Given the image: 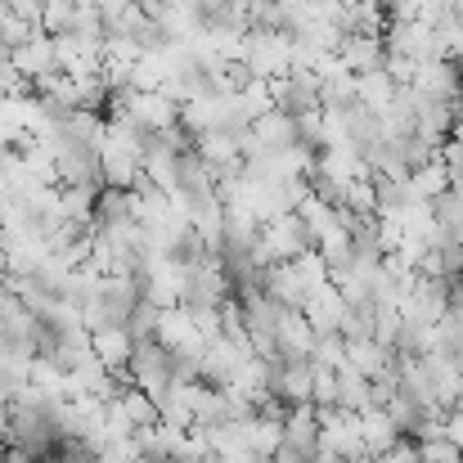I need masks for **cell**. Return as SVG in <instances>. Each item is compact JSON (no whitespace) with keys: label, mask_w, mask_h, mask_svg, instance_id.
Wrapping results in <instances>:
<instances>
[{"label":"cell","mask_w":463,"mask_h":463,"mask_svg":"<svg viewBox=\"0 0 463 463\" xmlns=\"http://www.w3.org/2000/svg\"><path fill=\"white\" fill-rule=\"evenodd\" d=\"M310 248H315V234H310V225L298 212H279V216L261 221V230H257V257H261V266L293 261V257H302Z\"/></svg>","instance_id":"cell-1"},{"label":"cell","mask_w":463,"mask_h":463,"mask_svg":"<svg viewBox=\"0 0 463 463\" xmlns=\"http://www.w3.org/2000/svg\"><path fill=\"white\" fill-rule=\"evenodd\" d=\"M239 63H243L252 77L275 81V77L293 72V36H288V32H243Z\"/></svg>","instance_id":"cell-2"},{"label":"cell","mask_w":463,"mask_h":463,"mask_svg":"<svg viewBox=\"0 0 463 463\" xmlns=\"http://www.w3.org/2000/svg\"><path fill=\"white\" fill-rule=\"evenodd\" d=\"M225 298H234L230 270L221 266V257H207L198 266H184L180 275V307L198 310V307H221Z\"/></svg>","instance_id":"cell-3"},{"label":"cell","mask_w":463,"mask_h":463,"mask_svg":"<svg viewBox=\"0 0 463 463\" xmlns=\"http://www.w3.org/2000/svg\"><path fill=\"white\" fill-rule=\"evenodd\" d=\"M127 378L154 396V405L166 396L171 387V351L157 342V337H136L131 342V364H127Z\"/></svg>","instance_id":"cell-4"},{"label":"cell","mask_w":463,"mask_h":463,"mask_svg":"<svg viewBox=\"0 0 463 463\" xmlns=\"http://www.w3.org/2000/svg\"><path fill=\"white\" fill-rule=\"evenodd\" d=\"M50 145H54V180H59V184H90V189H104L99 149L77 145V140H63V136H50Z\"/></svg>","instance_id":"cell-5"},{"label":"cell","mask_w":463,"mask_h":463,"mask_svg":"<svg viewBox=\"0 0 463 463\" xmlns=\"http://www.w3.org/2000/svg\"><path fill=\"white\" fill-rule=\"evenodd\" d=\"M54 63L72 81L77 77H95L104 68V41L99 36H81V32H54Z\"/></svg>","instance_id":"cell-6"},{"label":"cell","mask_w":463,"mask_h":463,"mask_svg":"<svg viewBox=\"0 0 463 463\" xmlns=\"http://www.w3.org/2000/svg\"><path fill=\"white\" fill-rule=\"evenodd\" d=\"M459 86H463V68L455 59H428L410 77V90L419 99H437V104H459Z\"/></svg>","instance_id":"cell-7"},{"label":"cell","mask_w":463,"mask_h":463,"mask_svg":"<svg viewBox=\"0 0 463 463\" xmlns=\"http://www.w3.org/2000/svg\"><path fill=\"white\" fill-rule=\"evenodd\" d=\"M270 95H275V109H284L288 118H307L319 113V77L315 72H284L270 81Z\"/></svg>","instance_id":"cell-8"},{"label":"cell","mask_w":463,"mask_h":463,"mask_svg":"<svg viewBox=\"0 0 463 463\" xmlns=\"http://www.w3.org/2000/svg\"><path fill=\"white\" fill-rule=\"evenodd\" d=\"M154 337L166 346V351H207V342H203V333H198L194 315H189V307H180V302L157 310Z\"/></svg>","instance_id":"cell-9"},{"label":"cell","mask_w":463,"mask_h":463,"mask_svg":"<svg viewBox=\"0 0 463 463\" xmlns=\"http://www.w3.org/2000/svg\"><path fill=\"white\" fill-rule=\"evenodd\" d=\"M9 63L18 68V77H23L27 86H32L36 77L54 72V68H59V63H54V36H50L45 27H41V32H32L23 45H14V50H9Z\"/></svg>","instance_id":"cell-10"},{"label":"cell","mask_w":463,"mask_h":463,"mask_svg":"<svg viewBox=\"0 0 463 463\" xmlns=\"http://www.w3.org/2000/svg\"><path fill=\"white\" fill-rule=\"evenodd\" d=\"M310 346H315V328L307 324V315L284 307L279 328H275V355H279V360H307Z\"/></svg>","instance_id":"cell-11"},{"label":"cell","mask_w":463,"mask_h":463,"mask_svg":"<svg viewBox=\"0 0 463 463\" xmlns=\"http://www.w3.org/2000/svg\"><path fill=\"white\" fill-rule=\"evenodd\" d=\"M342 310H346V298L337 293V284H333V279H328V284H319L315 293H307V302H302V315H307V324L315 328V333H337Z\"/></svg>","instance_id":"cell-12"},{"label":"cell","mask_w":463,"mask_h":463,"mask_svg":"<svg viewBox=\"0 0 463 463\" xmlns=\"http://www.w3.org/2000/svg\"><path fill=\"white\" fill-rule=\"evenodd\" d=\"M337 59H342V68L346 72H373V68H383L387 63V50H383V36H342L337 41V50H333Z\"/></svg>","instance_id":"cell-13"},{"label":"cell","mask_w":463,"mask_h":463,"mask_svg":"<svg viewBox=\"0 0 463 463\" xmlns=\"http://www.w3.org/2000/svg\"><path fill=\"white\" fill-rule=\"evenodd\" d=\"M90 351H95V360H99L109 373H127V364H131V333L118 328V324L95 328V333H90Z\"/></svg>","instance_id":"cell-14"},{"label":"cell","mask_w":463,"mask_h":463,"mask_svg":"<svg viewBox=\"0 0 463 463\" xmlns=\"http://www.w3.org/2000/svg\"><path fill=\"white\" fill-rule=\"evenodd\" d=\"M194 154L203 157L212 171L234 166V162H243V154H239V131H198L194 136Z\"/></svg>","instance_id":"cell-15"},{"label":"cell","mask_w":463,"mask_h":463,"mask_svg":"<svg viewBox=\"0 0 463 463\" xmlns=\"http://www.w3.org/2000/svg\"><path fill=\"white\" fill-rule=\"evenodd\" d=\"M355 419H360V437H364L369 455H387V450L401 441V432H396V423H392V414H387L383 405H369V410H360Z\"/></svg>","instance_id":"cell-16"},{"label":"cell","mask_w":463,"mask_h":463,"mask_svg":"<svg viewBox=\"0 0 463 463\" xmlns=\"http://www.w3.org/2000/svg\"><path fill=\"white\" fill-rule=\"evenodd\" d=\"M392 346H383V342H373V337H360V342H346V364L351 369H360L364 378H383L387 369H392Z\"/></svg>","instance_id":"cell-17"},{"label":"cell","mask_w":463,"mask_h":463,"mask_svg":"<svg viewBox=\"0 0 463 463\" xmlns=\"http://www.w3.org/2000/svg\"><path fill=\"white\" fill-rule=\"evenodd\" d=\"M396 77L387 72V68H373V72H360L355 77V99L364 104V109H373V113H383L392 99H396Z\"/></svg>","instance_id":"cell-18"},{"label":"cell","mask_w":463,"mask_h":463,"mask_svg":"<svg viewBox=\"0 0 463 463\" xmlns=\"http://www.w3.org/2000/svg\"><path fill=\"white\" fill-rule=\"evenodd\" d=\"M333 378H337V405L342 410H351V414H360V410H369L373 405V392H369V378L360 373V369H351L346 360L333 369Z\"/></svg>","instance_id":"cell-19"},{"label":"cell","mask_w":463,"mask_h":463,"mask_svg":"<svg viewBox=\"0 0 463 463\" xmlns=\"http://www.w3.org/2000/svg\"><path fill=\"white\" fill-rule=\"evenodd\" d=\"M414 446H419V459H423V463H459L463 459V450L450 441V437H446V428H441V432L419 437Z\"/></svg>","instance_id":"cell-20"},{"label":"cell","mask_w":463,"mask_h":463,"mask_svg":"<svg viewBox=\"0 0 463 463\" xmlns=\"http://www.w3.org/2000/svg\"><path fill=\"white\" fill-rule=\"evenodd\" d=\"M0 5H5L9 14H18L23 23H32V27H41V9H45L41 0H0Z\"/></svg>","instance_id":"cell-21"},{"label":"cell","mask_w":463,"mask_h":463,"mask_svg":"<svg viewBox=\"0 0 463 463\" xmlns=\"http://www.w3.org/2000/svg\"><path fill=\"white\" fill-rule=\"evenodd\" d=\"M383 459H387V463H423V459H419V446H414V437H401V441H396V446H392Z\"/></svg>","instance_id":"cell-22"},{"label":"cell","mask_w":463,"mask_h":463,"mask_svg":"<svg viewBox=\"0 0 463 463\" xmlns=\"http://www.w3.org/2000/svg\"><path fill=\"white\" fill-rule=\"evenodd\" d=\"M310 459H315V450H298L288 441H279V450L270 455V463H310Z\"/></svg>","instance_id":"cell-23"},{"label":"cell","mask_w":463,"mask_h":463,"mask_svg":"<svg viewBox=\"0 0 463 463\" xmlns=\"http://www.w3.org/2000/svg\"><path fill=\"white\" fill-rule=\"evenodd\" d=\"M9 450V405H0V455Z\"/></svg>","instance_id":"cell-24"},{"label":"cell","mask_w":463,"mask_h":463,"mask_svg":"<svg viewBox=\"0 0 463 463\" xmlns=\"http://www.w3.org/2000/svg\"><path fill=\"white\" fill-rule=\"evenodd\" d=\"M0 405H9V392H5V383H0Z\"/></svg>","instance_id":"cell-25"},{"label":"cell","mask_w":463,"mask_h":463,"mask_svg":"<svg viewBox=\"0 0 463 463\" xmlns=\"http://www.w3.org/2000/svg\"><path fill=\"white\" fill-rule=\"evenodd\" d=\"M5 54H9V50H5V45H0V59H5Z\"/></svg>","instance_id":"cell-26"},{"label":"cell","mask_w":463,"mask_h":463,"mask_svg":"<svg viewBox=\"0 0 463 463\" xmlns=\"http://www.w3.org/2000/svg\"><path fill=\"white\" fill-rule=\"evenodd\" d=\"M459 109H463V86H459Z\"/></svg>","instance_id":"cell-27"}]
</instances>
